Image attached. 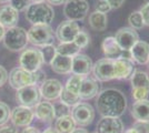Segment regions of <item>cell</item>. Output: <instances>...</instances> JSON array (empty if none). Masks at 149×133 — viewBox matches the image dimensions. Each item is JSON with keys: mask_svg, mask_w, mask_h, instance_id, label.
I'll return each instance as SVG.
<instances>
[{"mask_svg": "<svg viewBox=\"0 0 149 133\" xmlns=\"http://www.w3.org/2000/svg\"><path fill=\"white\" fill-rule=\"evenodd\" d=\"M96 105L102 116L120 118L127 109V99L117 89H107L98 94Z\"/></svg>", "mask_w": 149, "mask_h": 133, "instance_id": "1", "label": "cell"}, {"mask_svg": "<svg viewBox=\"0 0 149 133\" xmlns=\"http://www.w3.org/2000/svg\"><path fill=\"white\" fill-rule=\"evenodd\" d=\"M9 84L13 89L18 90L20 88H24L27 85H38L42 84L46 80V73L41 69L35 71V72H29L22 68H13L9 76H8Z\"/></svg>", "mask_w": 149, "mask_h": 133, "instance_id": "2", "label": "cell"}, {"mask_svg": "<svg viewBox=\"0 0 149 133\" xmlns=\"http://www.w3.org/2000/svg\"><path fill=\"white\" fill-rule=\"evenodd\" d=\"M26 19L31 25H50L55 17L52 7L46 2H32L26 9Z\"/></svg>", "mask_w": 149, "mask_h": 133, "instance_id": "3", "label": "cell"}, {"mask_svg": "<svg viewBox=\"0 0 149 133\" xmlns=\"http://www.w3.org/2000/svg\"><path fill=\"white\" fill-rule=\"evenodd\" d=\"M2 41H3V45L8 50L15 51V52L24 50L27 47V43L29 42L27 31L24 28H20L17 25L7 29Z\"/></svg>", "mask_w": 149, "mask_h": 133, "instance_id": "4", "label": "cell"}, {"mask_svg": "<svg viewBox=\"0 0 149 133\" xmlns=\"http://www.w3.org/2000/svg\"><path fill=\"white\" fill-rule=\"evenodd\" d=\"M28 41L36 47H44L54 42V30L50 25H32L27 31Z\"/></svg>", "mask_w": 149, "mask_h": 133, "instance_id": "5", "label": "cell"}, {"mask_svg": "<svg viewBox=\"0 0 149 133\" xmlns=\"http://www.w3.org/2000/svg\"><path fill=\"white\" fill-rule=\"evenodd\" d=\"M132 98L135 101L146 100L149 94V76L140 70H135L130 76Z\"/></svg>", "mask_w": 149, "mask_h": 133, "instance_id": "6", "label": "cell"}, {"mask_svg": "<svg viewBox=\"0 0 149 133\" xmlns=\"http://www.w3.org/2000/svg\"><path fill=\"white\" fill-rule=\"evenodd\" d=\"M44 64V58L41 50L35 48H28L22 51L19 58L20 68L27 70L29 72H35L41 69Z\"/></svg>", "mask_w": 149, "mask_h": 133, "instance_id": "7", "label": "cell"}, {"mask_svg": "<svg viewBox=\"0 0 149 133\" xmlns=\"http://www.w3.org/2000/svg\"><path fill=\"white\" fill-rule=\"evenodd\" d=\"M89 12L87 0H67L63 7V13L68 20H82Z\"/></svg>", "mask_w": 149, "mask_h": 133, "instance_id": "8", "label": "cell"}, {"mask_svg": "<svg viewBox=\"0 0 149 133\" xmlns=\"http://www.w3.org/2000/svg\"><path fill=\"white\" fill-rule=\"evenodd\" d=\"M16 99L20 103V105L35 108L41 99L40 89L38 85H27L24 88H20L17 90Z\"/></svg>", "mask_w": 149, "mask_h": 133, "instance_id": "9", "label": "cell"}, {"mask_svg": "<svg viewBox=\"0 0 149 133\" xmlns=\"http://www.w3.org/2000/svg\"><path fill=\"white\" fill-rule=\"evenodd\" d=\"M71 116L74 120L76 125L79 127H87L93 123L95 119V109L89 103L80 102L76 107L72 108Z\"/></svg>", "mask_w": 149, "mask_h": 133, "instance_id": "10", "label": "cell"}, {"mask_svg": "<svg viewBox=\"0 0 149 133\" xmlns=\"http://www.w3.org/2000/svg\"><path fill=\"white\" fill-rule=\"evenodd\" d=\"M93 72L95 78L101 82L115 79V60L109 58L100 59L93 64Z\"/></svg>", "mask_w": 149, "mask_h": 133, "instance_id": "11", "label": "cell"}, {"mask_svg": "<svg viewBox=\"0 0 149 133\" xmlns=\"http://www.w3.org/2000/svg\"><path fill=\"white\" fill-rule=\"evenodd\" d=\"M115 39L121 48V50L129 51L134 47V44L139 40V36L135 29L130 27L120 28L115 34Z\"/></svg>", "mask_w": 149, "mask_h": 133, "instance_id": "12", "label": "cell"}, {"mask_svg": "<svg viewBox=\"0 0 149 133\" xmlns=\"http://www.w3.org/2000/svg\"><path fill=\"white\" fill-rule=\"evenodd\" d=\"M33 116H35V113L32 109L24 107V105H19L11 111L10 120L15 127H26L30 125V123L33 120Z\"/></svg>", "mask_w": 149, "mask_h": 133, "instance_id": "13", "label": "cell"}, {"mask_svg": "<svg viewBox=\"0 0 149 133\" xmlns=\"http://www.w3.org/2000/svg\"><path fill=\"white\" fill-rule=\"evenodd\" d=\"M80 31L79 25L72 20H66L58 25L56 30V37L60 42H72Z\"/></svg>", "mask_w": 149, "mask_h": 133, "instance_id": "14", "label": "cell"}, {"mask_svg": "<svg viewBox=\"0 0 149 133\" xmlns=\"http://www.w3.org/2000/svg\"><path fill=\"white\" fill-rule=\"evenodd\" d=\"M40 93L41 98L47 101H54L59 99L60 93L62 91V84L57 79H47L40 85Z\"/></svg>", "mask_w": 149, "mask_h": 133, "instance_id": "15", "label": "cell"}, {"mask_svg": "<svg viewBox=\"0 0 149 133\" xmlns=\"http://www.w3.org/2000/svg\"><path fill=\"white\" fill-rule=\"evenodd\" d=\"M93 60L88 57L87 54L78 53L72 57V65H71V72L74 74L86 76L93 71Z\"/></svg>", "mask_w": 149, "mask_h": 133, "instance_id": "16", "label": "cell"}, {"mask_svg": "<svg viewBox=\"0 0 149 133\" xmlns=\"http://www.w3.org/2000/svg\"><path fill=\"white\" fill-rule=\"evenodd\" d=\"M124 124L119 118L102 116L97 124L98 133H123Z\"/></svg>", "mask_w": 149, "mask_h": 133, "instance_id": "17", "label": "cell"}, {"mask_svg": "<svg viewBox=\"0 0 149 133\" xmlns=\"http://www.w3.org/2000/svg\"><path fill=\"white\" fill-rule=\"evenodd\" d=\"M35 116L38 120L42 121V122H52L56 119V113H55V107L51 102L47 101H40L37 105L35 107L33 110Z\"/></svg>", "mask_w": 149, "mask_h": 133, "instance_id": "18", "label": "cell"}, {"mask_svg": "<svg viewBox=\"0 0 149 133\" xmlns=\"http://www.w3.org/2000/svg\"><path fill=\"white\" fill-rule=\"evenodd\" d=\"M100 93V85L97 80L85 76L79 89V96L81 100H89Z\"/></svg>", "mask_w": 149, "mask_h": 133, "instance_id": "19", "label": "cell"}, {"mask_svg": "<svg viewBox=\"0 0 149 133\" xmlns=\"http://www.w3.org/2000/svg\"><path fill=\"white\" fill-rule=\"evenodd\" d=\"M134 62L138 64H146L149 62V43L143 40H138L130 50Z\"/></svg>", "mask_w": 149, "mask_h": 133, "instance_id": "20", "label": "cell"}, {"mask_svg": "<svg viewBox=\"0 0 149 133\" xmlns=\"http://www.w3.org/2000/svg\"><path fill=\"white\" fill-rule=\"evenodd\" d=\"M134 61L128 59H115V79H128L134 73Z\"/></svg>", "mask_w": 149, "mask_h": 133, "instance_id": "21", "label": "cell"}, {"mask_svg": "<svg viewBox=\"0 0 149 133\" xmlns=\"http://www.w3.org/2000/svg\"><path fill=\"white\" fill-rule=\"evenodd\" d=\"M19 20V12L9 5L0 7V23L9 29L16 27Z\"/></svg>", "mask_w": 149, "mask_h": 133, "instance_id": "22", "label": "cell"}, {"mask_svg": "<svg viewBox=\"0 0 149 133\" xmlns=\"http://www.w3.org/2000/svg\"><path fill=\"white\" fill-rule=\"evenodd\" d=\"M71 65H72V57H66V56H61L58 53L50 62V67L52 71L58 74L71 73Z\"/></svg>", "mask_w": 149, "mask_h": 133, "instance_id": "23", "label": "cell"}, {"mask_svg": "<svg viewBox=\"0 0 149 133\" xmlns=\"http://www.w3.org/2000/svg\"><path fill=\"white\" fill-rule=\"evenodd\" d=\"M101 48H102V51L105 53L106 58L113 59V60L120 58L123 51H124L121 50V48L117 43L115 37H107V38L104 39L102 44H101Z\"/></svg>", "mask_w": 149, "mask_h": 133, "instance_id": "24", "label": "cell"}, {"mask_svg": "<svg viewBox=\"0 0 149 133\" xmlns=\"http://www.w3.org/2000/svg\"><path fill=\"white\" fill-rule=\"evenodd\" d=\"M131 115L136 121L149 122V100L135 102L131 107Z\"/></svg>", "mask_w": 149, "mask_h": 133, "instance_id": "25", "label": "cell"}, {"mask_svg": "<svg viewBox=\"0 0 149 133\" xmlns=\"http://www.w3.org/2000/svg\"><path fill=\"white\" fill-rule=\"evenodd\" d=\"M108 25L107 14L99 11H93L89 14V25L96 31H105Z\"/></svg>", "mask_w": 149, "mask_h": 133, "instance_id": "26", "label": "cell"}, {"mask_svg": "<svg viewBox=\"0 0 149 133\" xmlns=\"http://www.w3.org/2000/svg\"><path fill=\"white\" fill-rule=\"evenodd\" d=\"M55 129L60 133H71L76 129V123L71 114L56 118Z\"/></svg>", "mask_w": 149, "mask_h": 133, "instance_id": "27", "label": "cell"}, {"mask_svg": "<svg viewBox=\"0 0 149 133\" xmlns=\"http://www.w3.org/2000/svg\"><path fill=\"white\" fill-rule=\"evenodd\" d=\"M56 48L58 54L66 56V57H74L80 51V48L74 41L72 42H60Z\"/></svg>", "mask_w": 149, "mask_h": 133, "instance_id": "28", "label": "cell"}, {"mask_svg": "<svg viewBox=\"0 0 149 133\" xmlns=\"http://www.w3.org/2000/svg\"><path fill=\"white\" fill-rule=\"evenodd\" d=\"M59 99H60V102L62 103H65L66 105H68V107H76L77 104H79L81 101L80 96L78 94H74L72 92H70L68 91L66 88L62 89L61 93H60V96H59Z\"/></svg>", "mask_w": 149, "mask_h": 133, "instance_id": "29", "label": "cell"}, {"mask_svg": "<svg viewBox=\"0 0 149 133\" xmlns=\"http://www.w3.org/2000/svg\"><path fill=\"white\" fill-rule=\"evenodd\" d=\"M84 78H85V76H78V74H74V76H71L68 80H67V82H66V87H65V88L67 89L68 91H70V92L74 93V94H78V93H79V89H80L81 82H82Z\"/></svg>", "mask_w": 149, "mask_h": 133, "instance_id": "30", "label": "cell"}, {"mask_svg": "<svg viewBox=\"0 0 149 133\" xmlns=\"http://www.w3.org/2000/svg\"><path fill=\"white\" fill-rule=\"evenodd\" d=\"M128 22L130 25V28L135 29V30H138V29H141L145 25L143 19V16L140 11H134V12L130 13V16L128 17Z\"/></svg>", "mask_w": 149, "mask_h": 133, "instance_id": "31", "label": "cell"}, {"mask_svg": "<svg viewBox=\"0 0 149 133\" xmlns=\"http://www.w3.org/2000/svg\"><path fill=\"white\" fill-rule=\"evenodd\" d=\"M41 53H42V58H44V63L50 64L52 59L56 57L57 48L54 44H47V45L41 47Z\"/></svg>", "mask_w": 149, "mask_h": 133, "instance_id": "32", "label": "cell"}, {"mask_svg": "<svg viewBox=\"0 0 149 133\" xmlns=\"http://www.w3.org/2000/svg\"><path fill=\"white\" fill-rule=\"evenodd\" d=\"M10 113H11V110L9 108V105L5 102L0 101V127L5 125L8 122V120L10 119Z\"/></svg>", "mask_w": 149, "mask_h": 133, "instance_id": "33", "label": "cell"}, {"mask_svg": "<svg viewBox=\"0 0 149 133\" xmlns=\"http://www.w3.org/2000/svg\"><path fill=\"white\" fill-rule=\"evenodd\" d=\"M74 42L80 49H84V48H86L88 44H89V42H90V37H89V34H88L87 32L85 31H79L78 32V34L76 36V38H74Z\"/></svg>", "mask_w": 149, "mask_h": 133, "instance_id": "34", "label": "cell"}, {"mask_svg": "<svg viewBox=\"0 0 149 133\" xmlns=\"http://www.w3.org/2000/svg\"><path fill=\"white\" fill-rule=\"evenodd\" d=\"M31 5V0H9V6L15 8L18 12L26 11V9Z\"/></svg>", "mask_w": 149, "mask_h": 133, "instance_id": "35", "label": "cell"}, {"mask_svg": "<svg viewBox=\"0 0 149 133\" xmlns=\"http://www.w3.org/2000/svg\"><path fill=\"white\" fill-rule=\"evenodd\" d=\"M55 107V113H56V118H59V116H62V115H68L70 114V107L66 105L65 103L62 102H59V103H56L54 104Z\"/></svg>", "mask_w": 149, "mask_h": 133, "instance_id": "36", "label": "cell"}, {"mask_svg": "<svg viewBox=\"0 0 149 133\" xmlns=\"http://www.w3.org/2000/svg\"><path fill=\"white\" fill-rule=\"evenodd\" d=\"M96 10L102 13H107L111 10V6L107 0H98L96 3Z\"/></svg>", "mask_w": 149, "mask_h": 133, "instance_id": "37", "label": "cell"}, {"mask_svg": "<svg viewBox=\"0 0 149 133\" xmlns=\"http://www.w3.org/2000/svg\"><path fill=\"white\" fill-rule=\"evenodd\" d=\"M132 127L139 133H149V122L146 121H136Z\"/></svg>", "mask_w": 149, "mask_h": 133, "instance_id": "38", "label": "cell"}, {"mask_svg": "<svg viewBox=\"0 0 149 133\" xmlns=\"http://www.w3.org/2000/svg\"><path fill=\"white\" fill-rule=\"evenodd\" d=\"M139 11H140L141 16H143V19L145 25H149V1L148 2H146V3L141 7V9H140Z\"/></svg>", "mask_w": 149, "mask_h": 133, "instance_id": "39", "label": "cell"}, {"mask_svg": "<svg viewBox=\"0 0 149 133\" xmlns=\"http://www.w3.org/2000/svg\"><path fill=\"white\" fill-rule=\"evenodd\" d=\"M8 71H7L2 65H0V87H2L3 84H6L8 81Z\"/></svg>", "mask_w": 149, "mask_h": 133, "instance_id": "40", "label": "cell"}, {"mask_svg": "<svg viewBox=\"0 0 149 133\" xmlns=\"http://www.w3.org/2000/svg\"><path fill=\"white\" fill-rule=\"evenodd\" d=\"M0 133H18L15 125H2L0 127Z\"/></svg>", "mask_w": 149, "mask_h": 133, "instance_id": "41", "label": "cell"}, {"mask_svg": "<svg viewBox=\"0 0 149 133\" xmlns=\"http://www.w3.org/2000/svg\"><path fill=\"white\" fill-rule=\"evenodd\" d=\"M107 1L111 6V9H118L124 5L126 0H107Z\"/></svg>", "mask_w": 149, "mask_h": 133, "instance_id": "42", "label": "cell"}, {"mask_svg": "<svg viewBox=\"0 0 149 133\" xmlns=\"http://www.w3.org/2000/svg\"><path fill=\"white\" fill-rule=\"evenodd\" d=\"M21 133H40V131L38 130L37 127H26L22 132Z\"/></svg>", "mask_w": 149, "mask_h": 133, "instance_id": "43", "label": "cell"}, {"mask_svg": "<svg viewBox=\"0 0 149 133\" xmlns=\"http://www.w3.org/2000/svg\"><path fill=\"white\" fill-rule=\"evenodd\" d=\"M49 5H54V6H61L67 2V0H47Z\"/></svg>", "mask_w": 149, "mask_h": 133, "instance_id": "44", "label": "cell"}, {"mask_svg": "<svg viewBox=\"0 0 149 133\" xmlns=\"http://www.w3.org/2000/svg\"><path fill=\"white\" fill-rule=\"evenodd\" d=\"M5 32H6V30H5V27L0 23V41L3 39V37H5Z\"/></svg>", "mask_w": 149, "mask_h": 133, "instance_id": "45", "label": "cell"}, {"mask_svg": "<svg viewBox=\"0 0 149 133\" xmlns=\"http://www.w3.org/2000/svg\"><path fill=\"white\" fill-rule=\"evenodd\" d=\"M71 133H88V131L86 129H82V127H77Z\"/></svg>", "mask_w": 149, "mask_h": 133, "instance_id": "46", "label": "cell"}, {"mask_svg": "<svg viewBox=\"0 0 149 133\" xmlns=\"http://www.w3.org/2000/svg\"><path fill=\"white\" fill-rule=\"evenodd\" d=\"M42 133H60L58 132L55 127H49V129H47V130H45Z\"/></svg>", "mask_w": 149, "mask_h": 133, "instance_id": "47", "label": "cell"}, {"mask_svg": "<svg viewBox=\"0 0 149 133\" xmlns=\"http://www.w3.org/2000/svg\"><path fill=\"white\" fill-rule=\"evenodd\" d=\"M125 133H139L137 130H135L134 127H131V129H128L127 131H125Z\"/></svg>", "mask_w": 149, "mask_h": 133, "instance_id": "48", "label": "cell"}, {"mask_svg": "<svg viewBox=\"0 0 149 133\" xmlns=\"http://www.w3.org/2000/svg\"><path fill=\"white\" fill-rule=\"evenodd\" d=\"M32 2H44V1H46V0H31Z\"/></svg>", "mask_w": 149, "mask_h": 133, "instance_id": "49", "label": "cell"}, {"mask_svg": "<svg viewBox=\"0 0 149 133\" xmlns=\"http://www.w3.org/2000/svg\"><path fill=\"white\" fill-rule=\"evenodd\" d=\"M6 2H9V0H0V3H6Z\"/></svg>", "mask_w": 149, "mask_h": 133, "instance_id": "50", "label": "cell"}, {"mask_svg": "<svg viewBox=\"0 0 149 133\" xmlns=\"http://www.w3.org/2000/svg\"><path fill=\"white\" fill-rule=\"evenodd\" d=\"M148 68H149V62H148Z\"/></svg>", "mask_w": 149, "mask_h": 133, "instance_id": "51", "label": "cell"}, {"mask_svg": "<svg viewBox=\"0 0 149 133\" xmlns=\"http://www.w3.org/2000/svg\"><path fill=\"white\" fill-rule=\"evenodd\" d=\"M95 133H98V132H95Z\"/></svg>", "mask_w": 149, "mask_h": 133, "instance_id": "52", "label": "cell"}]
</instances>
